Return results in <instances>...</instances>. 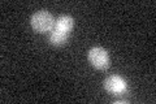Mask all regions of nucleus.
<instances>
[{
  "mask_svg": "<svg viewBox=\"0 0 156 104\" xmlns=\"http://www.w3.org/2000/svg\"><path fill=\"white\" fill-rule=\"evenodd\" d=\"M104 88H105V91H108L109 94H113V95H121V94L128 91V83H126V81L121 76L112 74V76L105 78Z\"/></svg>",
  "mask_w": 156,
  "mask_h": 104,
  "instance_id": "nucleus-4",
  "label": "nucleus"
},
{
  "mask_svg": "<svg viewBox=\"0 0 156 104\" xmlns=\"http://www.w3.org/2000/svg\"><path fill=\"white\" fill-rule=\"evenodd\" d=\"M87 57H89V61L91 63V65L95 66L96 69H100V70L108 69L111 65V59L108 52H107V49L101 47H92L89 51Z\"/></svg>",
  "mask_w": 156,
  "mask_h": 104,
  "instance_id": "nucleus-3",
  "label": "nucleus"
},
{
  "mask_svg": "<svg viewBox=\"0 0 156 104\" xmlns=\"http://www.w3.org/2000/svg\"><path fill=\"white\" fill-rule=\"evenodd\" d=\"M30 23L34 31L39 34H50L53 29V25H55V18L48 11L42 9V11H38L33 14L30 18Z\"/></svg>",
  "mask_w": 156,
  "mask_h": 104,
  "instance_id": "nucleus-2",
  "label": "nucleus"
},
{
  "mask_svg": "<svg viewBox=\"0 0 156 104\" xmlns=\"http://www.w3.org/2000/svg\"><path fill=\"white\" fill-rule=\"evenodd\" d=\"M74 25V20L69 14H61L55 20V25L51 33L48 34V42L52 46H62L68 41L70 31Z\"/></svg>",
  "mask_w": 156,
  "mask_h": 104,
  "instance_id": "nucleus-1",
  "label": "nucleus"
}]
</instances>
